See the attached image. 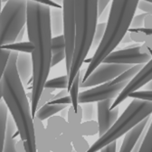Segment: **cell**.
Returning <instances> with one entry per match:
<instances>
[{
  "mask_svg": "<svg viewBox=\"0 0 152 152\" xmlns=\"http://www.w3.org/2000/svg\"><path fill=\"white\" fill-rule=\"evenodd\" d=\"M50 7L34 0H27L26 25L28 40L34 45V51L31 53L33 85L30 99L33 117L37 111L38 101L45 89L51 69L52 33L50 28Z\"/></svg>",
  "mask_w": 152,
  "mask_h": 152,
  "instance_id": "cell-1",
  "label": "cell"
},
{
  "mask_svg": "<svg viewBox=\"0 0 152 152\" xmlns=\"http://www.w3.org/2000/svg\"><path fill=\"white\" fill-rule=\"evenodd\" d=\"M18 52L11 51L1 80L3 101L15 122L19 137L24 140L26 152H36L34 117L24 85L16 70Z\"/></svg>",
  "mask_w": 152,
  "mask_h": 152,
  "instance_id": "cell-2",
  "label": "cell"
},
{
  "mask_svg": "<svg viewBox=\"0 0 152 152\" xmlns=\"http://www.w3.org/2000/svg\"><path fill=\"white\" fill-rule=\"evenodd\" d=\"M140 0H112L102 40L89 61L83 82L106 57L117 48L129 31Z\"/></svg>",
  "mask_w": 152,
  "mask_h": 152,
  "instance_id": "cell-3",
  "label": "cell"
},
{
  "mask_svg": "<svg viewBox=\"0 0 152 152\" xmlns=\"http://www.w3.org/2000/svg\"><path fill=\"white\" fill-rule=\"evenodd\" d=\"M98 19L97 0H75L74 50L68 72V92L75 75L81 70L91 48Z\"/></svg>",
  "mask_w": 152,
  "mask_h": 152,
  "instance_id": "cell-4",
  "label": "cell"
},
{
  "mask_svg": "<svg viewBox=\"0 0 152 152\" xmlns=\"http://www.w3.org/2000/svg\"><path fill=\"white\" fill-rule=\"evenodd\" d=\"M152 114V101L132 98L124 112L117 119L114 124L95 141L86 152H98L103 147L121 137L135 127L141 121Z\"/></svg>",
  "mask_w": 152,
  "mask_h": 152,
  "instance_id": "cell-5",
  "label": "cell"
},
{
  "mask_svg": "<svg viewBox=\"0 0 152 152\" xmlns=\"http://www.w3.org/2000/svg\"><path fill=\"white\" fill-rule=\"evenodd\" d=\"M27 0H8L0 15V45L15 42L26 23Z\"/></svg>",
  "mask_w": 152,
  "mask_h": 152,
  "instance_id": "cell-6",
  "label": "cell"
},
{
  "mask_svg": "<svg viewBox=\"0 0 152 152\" xmlns=\"http://www.w3.org/2000/svg\"><path fill=\"white\" fill-rule=\"evenodd\" d=\"M64 36L65 41V64L67 74L70 71L74 50L75 36V0H63Z\"/></svg>",
  "mask_w": 152,
  "mask_h": 152,
  "instance_id": "cell-7",
  "label": "cell"
},
{
  "mask_svg": "<svg viewBox=\"0 0 152 152\" xmlns=\"http://www.w3.org/2000/svg\"><path fill=\"white\" fill-rule=\"evenodd\" d=\"M152 56L145 44L139 45L135 47L123 48L111 52L102 63L107 64H147Z\"/></svg>",
  "mask_w": 152,
  "mask_h": 152,
  "instance_id": "cell-8",
  "label": "cell"
},
{
  "mask_svg": "<svg viewBox=\"0 0 152 152\" xmlns=\"http://www.w3.org/2000/svg\"><path fill=\"white\" fill-rule=\"evenodd\" d=\"M131 66L132 64L102 63L94 69L86 80L80 83V88H91L109 83Z\"/></svg>",
  "mask_w": 152,
  "mask_h": 152,
  "instance_id": "cell-9",
  "label": "cell"
},
{
  "mask_svg": "<svg viewBox=\"0 0 152 152\" xmlns=\"http://www.w3.org/2000/svg\"><path fill=\"white\" fill-rule=\"evenodd\" d=\"M129 83L122 82L115 84L105 83L94 88L79 92L78 102L80 104L88 102H98L107 99H115Z\"/></svg>",
  "mask_w": 152,
  "mask_h": 152,
  "instance_id": "cell-10",
  "label": "cell"
},
{
  "mask_svg": "<svg viewBox=\"0 0 152 152\" xmlns=\"http://www.w3.org/2000/svg\"><path fill=\"white\" fill-rule=\"evenodd\" d=\"M151 79H152V58L147 64H144L141 70L138 72V74L126 85V87L121 91V92L115 98L110 108L114 109L115 107L119 106L121 102H123L126 99L129 98L131 92L139 91Z\"/></svg>",
  "mask_w": 152,
  "mask_h": 152,
  "instance_id": "cell-11",
  "label": "cell"
},
{
  "mask_svg": "<svg viewBox=\"0 0 152 152\" xmlns=\"http://www.w3.org/2000/svg\"><path fill=\"white\" fill-rule=\"evenodd\" d=\"M114 100L115 99H107L97 102V122L99 126V137L102 136L119 118L120 107L117 106L114 109L110 108Z\"/></svg>",
  "mask_w": 152,
  "mask_h": 152,
  "instance_id": "cell-12",
  "label": "cell"
},
{
  "mask_svg": "<svg viewBox=\"0 0 152 152\" xmlns=\"http://www.w3.org/2000/svg\"><path fill=\"white\" fill-rule=\"evenodd\" d=\"M149 120H150V116L141 121L140 123H138L135 127H133L131 129H129L126 133L119 152H131L132 151V149L134 148V147L138 143L140 138L143 134V132L145 131V129L147 128Z\"/></svg>",
  "mask_w": 152,
  "mask_h": 152,
  "instance_id": "cell-13",
  "label": "cell"
},
{
  "mask_svg": "<svg viewBox=\"0 0 152 152\" xmlns=\"http://www.w3.org/2000/svg\"><path fill=\"white\" fill-rule=\"evenodd\" d=\"M16 70L24 87L33 82V62L31 53H18L16 58Z\"/></svg>",
  "mask_w": 152,
  "mask_h": 152,
  "instance_id": "cell-14",
  "label": "cell"
},
{
  "mask_svg": "<svg viewBox=\"0 0 152 152\" xmlns=\"http://www.w3.org/2000/svg\"><path fill=\"white\" fill-rule=\"evenodd\" d=\"M73 134V127L71 125V128L64 132V134L53 138L48 139V144L52 152H72L73 148L72 145V137ZM47 137V136H46Z\"/></svg>",
  "mask_w": 152,
  "mask_h": 152,
  "instance_id": "cell-15",
  "label": "cell"
},
{
  "mask_svg": "<svg viewBox=\"0 0 152 152\" xmlns=\"http://www.w3.org/2000/svg\"><path fill=\"white\" fill-rule=\"evenodd\" d=\"M34 127L36 152H52L46 137L45 127L43 121L38 119L36 116L34 117Z\"/></svg>",
  "mask_w": 152,
  "mask_h": 152,
  "instance_id": "cell-16",
  "label": "cell"
},
{
  "mask_svg": "<svg viewBox=\"0 0 152 152\" xmlns=\"http://www.w3.org/2000/svg\"><path fill=\"white\" fill-rule=\"evenodd\" d=\"M50 28L53 36L63 34L64 19L63 10L57 7H50Z\"/></svg>",
  "mask_w": 152,
  "mask_h": 152,
  "instance_id": "cell-17",
  "label": "cell"
},
{
  "mask_svg": "<svg viewBox=\"0 0 152 152\" xmlns=\"http://www.w3.org/2000/svg\"><path fill=\"white\" fill-rule=\"evenodd\" d=\"M86 68L85 69H82L78 72V73L75 75V77L73 79V82L72 83V86L70 87L69 90V95L72 100V106L73 107V110L75 111L78 110V105H79V102H78V97H79V89H80V83L83 82V76L85 73Z\"/></svg>",
  "mask_w": 152,
  "mask_h": 152,
  "instance_id": "cell-18",
  "label": "cell"
},
{
  "mask_svg": "<svg viewBox=\"0 0 152 152\" xmlns=\"http://www.w3.org/2000/svg\"><path fill=\"white\" fill-rule=\"evenodd\" d=\"M68 107L67 104H49L46 103L44 106H42L40 109H38L35 115L38 119L42 121L48 120L50 117L54 116L55 114L59 113L63 109Z\"/></svg>",
  "mask_w": 152,
  "mask_h": 152,
  "instance_id": "cell-19",
  "label": "cell"
},
{
  "mask_svg": "<svg viewBox=\"0 0 152 152\" xmlns=\"http://www.w3.org/2000/svg\"><path fill=\"white\" fill-rule=\"evenodd\" d=\"M8 118V109L4 101L0 102V152L4 151L7 123Z\"/></svg>",
  "mask_w": 152,
  "mask_h": 152,
  "instance_id": "cell-20",
  "label": "cell"
},
{
  "mask_svg": "<svg viewBox=\"0 0 152 152\" xmlns=\"http://www.w3.org/2000/svg\"><path fill=\"white\" fill-rule=\"evenodd\" d=\"M80 127V126H79ZM79 127H73V134L72 137V145L75 152H86L90 145L80 132Z\"/></svg>",
  "mask_w": 152,
  "mask_h": 152,
  "instance_id": "cell-21",
  "label": "cell"
},
{
  "mask_svg": "<svg viewBox=\"0 0 152 152\" xmlns=\"http://www.w3.org/2000/svg\"><path fill=\"white\" fill-rule=\"evenodd\" d=\"M143 66H144L143 64L132 65L130 68H129L126 71H124L122 73H121L119 76H117L115 79L110 81V82H109V83L110 84H115V83H122V82L129 83L138 74V72L141 70V68Z\"/></svg>",
  "mask_w": 152,
  "mask_h": 152,
  "instance_id": "cell-22",
  "label": "cell"
},
{
  "mask_svg": "<svg viewBox=\"0 0 152 152\" xmlns=\"http://www.w3.org/2000/svg\"><path fill=\"white\" fill-rule=\"evenodd\" d=\"M3 49L9 50V51H16L20 53H32L34 51V45L28 41V42H14L12 44L8 45H1Z\"/></svg>",
  "mask_w": 152,
  "mask_h": 152,
  "instance_id": "cell-23",
  "label": "cell"
},
{
  "mask_svg": "<svg viewBox=\"0 0 152 152\" xmlns=\"http://www.w3.org/2000/svg\"><path fill=\"white\" fill-rule=\"evenodd\" d=\"M67 122L72 125V127H79L83 121V109L81 104L78 105V110L75 111L73 110V107L71 105L68 108V113H67Z\"/></svg>",
  "mask_w": 152,
  "mask_h": 152,
  "instance_id": "cell-24",
  "label": "cell"
},
{
  "mask_svg": "<svg viewBox=\"0 0 152 152\" xmlns=\"http://www.w3.org/2000/svg\"><path fill=\"white\" fill-rule=\"evenodd\" d=\"M79 129L83 136H93L95 134H98L99 132L98 122L95 121L94 120L82 122L80 124Z\"/></svg>",
  "mask_w": 152,
  "mask_h": 152,
  "instance_id": "cell-25",
  "label": "cell"
},
{
  "mask_svg": "<svg viewBox=\"0 0 152 152\" xmlns=\"http://www.w3.org/2000/svg\"><path fill=\"white\" fill-rule=\"evenodd\" d=\"M68 87V74L60 76V77H56L51 80H47L45 88H50V89H67Z\"/></svg>",
  "mask_w": 152,
  "mask_h": 152,
  "instance_id": "cell-26",
  "label": "cell"
},
{
  "mask_svg": "<svg viewBox=\"0 0 152 152\" xmlns=\"http://www.w3.org/2000/svg\"><path fill=\"white\" fill-rule=\"evenodd\" d=\"M139 152H152V121L145 134Z\"/></svg>",
  "mask_w": 152,
  "mask_h": 152,
  "instance_id": "cell-27",
  "label": "cell"
},
{
  "mask_svg": "<svg viewBox=\"0 0 152 152\" xmlns=\"http://www.w3.org/2000/svg\"><path fill=\"white\" fill-rule=\"evenodd\" d=\"M81 106L83 109V121H93L95 115H96V110H95V106L93 102L82 103Z\"/></svg>",
  "mask_w": 152,
  "mask_h": 152,
  "instance_id": "cell-28",
  "label": "cell"
},
{
  "mask_svg": "<svg viewBox=\"0 0 152 152\" xmlns=\"http://www.w3.org/2000/svg\"><path fill=\"white\" fill-rule=\"evenodd\" d=\"M105 29H106V23L102 22V23L97 24V26H96V29H95V33L93 35V40H92V45H91L92 48L98 47V45L102 40Z\"/></svg>",
  "mask_w": 152,
  "mask_h": 152,
  "instance_id": "cell-29",
  "label": "cell"
},
{
  "mask_svg": "<svg viewBox=\"0 0 152 152\" xmlns=\"http://www.w3.org/2000/svg\"><path fill=\"white\" fill-rule=\"evenodd\" d=\"M65 52V41L64 34L53 36L52 38V53Z\"/></svg>",
  "mask_w": 152,
  "mask_h": 152,
  "instance_id": "cell-30",
  "label": "cell"
},
{
  "mask_svg": "<svg viewBox=\"0 0 152 152\" xmlns=\"http://www.w3.org/2000/svg\"><path fill=\"white\" fill-rule=\"evenodd\" d=\"M10 53H11V51L3 49L1 47V45H0V82H1V80H2L4 72L6 70Z\"/></svg>",
  "mask_w": 152,
  "mask_h": 152,
  "instance_id": "cell-31",
  "label": "cell"
},
{
  "mask_svg": "<svg viewBox=\"0 0 152 152\" xmlns=\"http://www.w3.org/2000/svg\"><path fill=\"white\" fill-rule=\"evenodd\" d=\"M53 89H50V88H45L41 96H40V99L38 101V104H37V110L40 109L42 106H44L45 104L48 103L53 97Z\"/></svg>",
  "mask_w": 152,
  "mask_h": 152,
  "instance_id": "cell-32",
  "label": "cell"
},
{
  "mask_svg": "<svg viewBox=\"0 0 152 152\" xmlns=\"http://www.w3.org/2000/svg\"><path fill=\"white\" fill-rule=\"evenodd\" d=\"M129 98H137L141 100H148L152 101V91H136L129 94Z\"/></svg>",
  "mask_w": 152,
  "mask_h": 152,
  "instance_id": "cell-33",
  "label": "cell"
},
{
  "mask_svg": "<svg viewBox=\"0 0 152 152\" xmlns=\"http://www.w3.org/2000/svg\"><path fill=\"white\" fill-rule=\"evenodd\" d=\"M129 32L131 37V40L138 44H141V43L144 44L146 39L148 38V35H146L141 32H138V31H129Z\"/></svg>",
  "mask_w": 152,
  "mask_h": 152,
  "instance_id": "cell-34",
  "label": "cell"
},
{
  "mask_svg": "<svg viewBox=\"0 0 152 152\" xmlns=\"http://www.w3.org/2000/svg\"><path fill=\"white\" fill-rule=\"evenodd\" d=\"M147 13H143L138 15H134L131 20L130 27L129 28H140L143 27V21H144V17Z\"/></svg>",
  "mask_w": 152,
  "mask_h": 152,
  "instance_id": "cell-35",
  "label": "cell"
},
{
  "mask_svg": "<svg viewBox=\"0 0 152 152\" xmlns=\"http://www.w3.org/2000/svg\"><path fill=\"white\" fill-rule=\"evenodd\" d=\"M63 60H65V52H60L52 53V59H51V67L55 66L57 64H59Z\"/></svg>",
  "mask_w": 152,
  "mask_h": 152,
  "instance_id": "cell-36",
  "label": "cell"
},
{
  "mask_svg": "<svg viewBox=\"0 0 152 152\" xmlns=\"http://www.w3.org/2000/svg\"><path fill=\"white\" fill-rule=\"evenodd\" d=\"M137 7H138V9H140L145 13H148V14L152 15V3H150V2L144 1V0H140Z\"/></svg>",
  "mask_w": 152,
  "mask_h": 152,
  "instance_id": "cell-37",
  "label": "cell"
},
{
  "mask_svg": "<svg viewBox=\"0 0 152 152\" xmlns=\"http://www.w3.org/2000/svg\"><path fill=\"white\" fill-rule=\"evenodd\" d=\"M48 103L49 104H67V105H70V104H72V100H71L70 95H66V96H64V97L59 98V99L51 100Z\"/></svg>",
  "mask_w": 152,
  "mask_h": 152,
  "instance_id": "cell-38",
  "label": "cell"
},
{
  "mask_svg": "<svg viewBox=\"0 0 152 152\" xmlns=\"http://www.w3.org/2000/svg\"><path fill=\"white\" fill-rule=\"evenodd\" d=\"M110 1H111V0H97V8H98V15H99V16L107 8L109 3Z\"/></svg>",
  "mask_w": 152,
  "mask_h": 152,
  "instance_id": "cell-39",
  "label": "cell"
},
{
  "mask_svg": "<svg viewBox=\"0 0 152 152\" xmlns=\"http://www.w3.org/2000/svg\"><path fill=\"white\" fill-rule=\"evenodd\" d=\"M116 149H117V140L112 141L107 146L103 147L101 149V152H116Z\"/></svg>",
  "mask_w": 152,
  "mask_h": 152,
  "instance_id": "cell-40",
  "label": "cell"
},
{
  "mask_svg": "<svg viewBox=\"0 0 152 152\" xmlns=\"http://www.w3.org/2000/svg\"><path fill=\"white\" fill-rule=\"evenodd\" d=\"M143 27L148 29H152V15L148 13L146 14L143 21Z\"/></svg>",
  "mask_w": 152,
  "mask_h": 152,
  "instance_id": "cell-41",
  "label": "cell"
},
{
  "mask_svg": "<svg viewBox=\"0 0 152 152\" xmlns=\"http://www.w3.org/2000/svg\"><path fill=\"white\" fill-rule=\"evenodd\" d=\"M15 148V151L16 152H26V148H25V144H24V140H21L20 138H19L18 140H16Z\"/></svg>",
  "mask_w": 152,
  "mask_h": 152,
  "instance_id": "cell-42",
  "label": "cell"
},
{
  "mask_svg": "<svg viewBox=\"0 0 152 152\" xmlns=\"http://www.w3.org/2000/svg\"><path fill=\"white\" fill-rule=\"evenodd\" d=\"M34 1H36V2H39V3H42V4H45V5H47L51 7H57V8H62V6L61 5H58L54 3L52 0H34Z\"/></svg>",
  "mask_w": 152,
  "mask_h": 152,
  "instance_id": "cell-43",
  "label": "cell"
},
{
  "mask_svg": "<svg viewBox=\"0 0 152 152\" xmlns=\"http://www.w3.org/2000/svg\"><path fill=\"white\" fill-rule=\"evenodd\" d=\"M68 91L67 89H62L58 93H56L55 95H53V97L52 100H55V99H59V98H62L64 96H66V95H68Z\"/></svg>",
  "mask_w": 152,
  "mask_h": 152,
  "instance_id": "cell-44",
  "label": "cell"
},
{
  "mask_svg": "<svg viewBox=\"0 0 152 152\" xmlns=\"http://www.w3.org/2000/svg\"><path fill=\"white\" fill-rule=\"evenodd\" d=\"M132 42V40H131V37H130V34H129V32L128 31L126 34H125V35L123 36V38H122V40H121V44H123V45H126V44H130Z\"/></svg>",
  "mask_w": 152,
  "mask_h": 152,
  "instance_id": "cell-45",
  "label": "cell"
},
{
  "mask_svg": "<svg viewBox=\"0 0 152 152\" xmlns=\"http://www.w3.org/2000/svg\"><path fill=\"white\" fill-rule=\"evenodd\" d=\"M26 27L24 26L21 30H20V32L18 33V34H17V36H16V39H15V42H22L23 41V37H24V34H25V33H26Z\"/></svg>",
  "mask_w": 152,
  "mask_h": 152,
  "instance_id": "cell-46",
  "label": "cell"
},
{
  "mask_svg": "<svg viewBox=\"0 0 152 152\" xmlns=\"http://www.w3.org/2000/svg\"><path fill=\"white\" fill-rule=\"evenodd\" d=\"M67 108H68V107L63 109V110L59 112V113H60V116L63 117V118H64L65 120L67 119V113H68V109H67Z\"/></svg>",
  "mask_w": 152,
  "mask_h": 152,
  "instance_id": "cell-47",
  "label": "cell"
},
{
  "mask_svg": "<svg viewBox=\"0 0 152 152\" xmlns=\"http://www.w3.org/2000/svg\"><path fill=\"white\" fill-rule=\"evenodd\" d=\"M144 86H145V89L147 91H152V79L148 83H147Z\"/></svg>",
  "mask_w": 152,
  "mask_h": 152,
  "instance_id": "cell-48",
  "label": "cell"
},
{
  "mask_svg": "<svg viewBox=\"0 0 152 152\" xmlns=\"http://www.w3.org/2000/svg\"><path fill=\"white\" fill-rule=\"evenodd\" d=\"M3 100V95H2V84L1 82H0V102Z\"/></svg>",
  "mask_w": 152,
  "mask_h": 152,
  "instance_id": "cell-49",
  "label": "cell"
},
{
  "mask_svg": "<svg viewBox=\"0 0 152 152\" xmlns=\"http://www.w3.org/2000/svg\"><path fill=\"white\" fill-rule=\"evenodd\" d=\"M52 1H53L54 3L58 4V5H61V6L63 4V0H52Z\"/></svg>",
  "mask_w": 152,
  "mask_h": 152,
  "instance_id": "cell-50",
  "label": "cell"
},
{
  "mask_svg": "<svg viewBox=\"0 0 152 152\" xmlns=\"http://www.w3.org/2000/svg\"><path fill=\"white\" fill-rule=\"evenodd\" d=\"M1 4H2V2H1V0H0V15H1V12H2V10H1Z\"/></svg>",
  "mask_w": 152,
  "mask_h": 152,
  "instance_id": "cell-51",
  "label": "cell"
},
{
  "mask_svg": "<svg viewBox=\"0 0 152 152\" xmlns=\"http://www.w3.org/2000/svg\"><path fill=\"white\" fill-rule=\"evenodd\" d=\"M7 1H8V0H1V2H2V3H7Z\"/></svg>",
  "mask_w": 152,
  "mask_h": 152,
  "instance_id": "cell-52",
  "label": "cell"
},
{
  "mask_svg": "<svg viewBox=\"0 0 152 152\" xmlns=\"http://www.w3.org/2000/svg\"><path fill=\"white\" fill-rule=\"evenodd\" d=\"M144 1H148V2H150V3H152V0H144Z\"/></svg>",
  "mask_w": 152,
  "mask_h": 152,
  "instance_id": "cell-53",
  "label": "cell"
},
{
  "mask_svg": "<svg viewBox=\"0 0 152 152\" xmlns=\"http://www.w3.org/2000/svg\"><path fill=\"white\" fill-rule=\"evenodd\" d=\"M72 152H75V151H74V150H73V151H72Z\"/></svg>",
  "mask_w": 152,
  "mask_h": 152,
  "instance_id": "cell-54",
  "label": "cell"
}]
</instances>
